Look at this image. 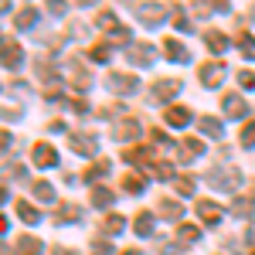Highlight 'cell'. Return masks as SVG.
<instances>
[{"label": "cell", "instance_id": "ab89813d", "mask_svg": "<svg viewBox=\"0 0 255 255\" xmlns=\"http://www.w3.org/2000/svg\"><path fill=\"white\" fill-rule=\"evenodd\" d=\"M123 255H139V252H136V249H129V252H123Z\"/></svg>", "mask_w": 255, "mask_h": 255}, {"label": "cell", "instance_id": "6da1fadb", "mask_svg": "<svg viewBox=\"0 0 255 255\" xmlns=\"http://www.w3.org/2000/svg\"><path fill=\"white\" fill-rule=\"evenodd\" d=\"M238 180H242V174L232 170V167H221V170H211V174H208V184H211L215 191H235Z\"/></svg>", "mask_w": 255, "mask_h": 255}, {"label": "cell", "instance_id": "d590c367", "mask_svg": "<svg viewBox=\"0 0 255 255\" xmlns=\"http://www.w3.org/2000/svg\"><path fill=\"white\" fill-rule=\"evenodd\" d=\"M153 177H160V180H170V177H174L170 163H153Z\"/></svg>", "mask_w": 255, "mask_h": 255}, {"label": "cell", "instance_id": "ffe728a7", "mask_svg": "<svg viewBox=\"0 0 255 255\" xmlns=\"http://www.w3.org/2000/svg\"><path fill=\"white\" fill-rule=\"evenodd\" d=\"M41 252V242L31 235H20L17 238V255H38Z\"/></svg>", "mask_w": 255, "mask_h": 255}, {"label": "cell", "instance_id": "f546056e", "mask_svg": "<svg viewBox=\"0 0 255 255\" xmlns=\"http://www.w3.org/2000/svg\"><path fill=\"white\" fill-rule=\"evenodd\" d=\"M123 225H126V221H123L119 215H109L106 221H102V232H106V235H119V232H123Z\"/></svg>", "mask_w": 255, "mask_h": 255}, {"label": "cell", "instance_id": "d4e9b609", "mask_svg": "<svg viewBox=\"0 0 255 255\" xmlns=\"http://www.w3.org/2000/svg\"><path fill=\"white\" fill-rule=\"evenodd\" d=\"M201 153H204V143H201V139H184V150H180L184 160H194V157H201Z\"/></svg>", "mask_w": 255, "mask_h": 255}, {"label": "cell", "instance_id": "7a4b0ae2", "mask_svg": "<svg viewBox=\"0 0 255 255\" xmlns=\"http://www.w3.org/2000/svg\"><path fill=\"white\" fill-rule=\"evenodd\" d=\"M225 61H208V65H201V82L208 85V89H218L221 79H225Z\"/></svg>", "mask_w": 255, "mask_h": 255}, {"label": "cell", "instance_id": "7c38bea8", "mask_svg": "<svg viewBox=\"0 0 255 255\" xmlns=\"http://www.w3.org/2000/svg\"><path fill=\"white\" fill-rule=\"evenodd\" d=\"M167 123L177 126V129H184V126L191 123V109H184V106H170V109H167Z\"/></svg>", "mask_w": 255, "mask_h": 255}, {"label": "cell", "instance_id": "7402d4cb", "mask_svg": "<svg viewBox=\"0 0 255 255\" xmlns=\"http://www.w3.org/2000/svg\"><path fill=\"white\" fill-rule=\"evenodd\" d=\"M197 238H201V228H197V225H180V228H177V242H184V245H191Z\"/></svg>", "mask_w": 255, "mask_h": 255}, {"label": "cell", "instance_id": "484cf974", "mask_svg": "<svg viewBox=\"0 0 255 255\" xmlns=\"http://www.w3.org/2000/svg\"><path fill=\"white\" fill-rule=\"evenodd\" d=\"M201 133H208L211 139H221V133H225V129H221V123H218V119L204 116V119H201Z\"/></svg>", "mask_w": 255, "mask_h": 255}, {"label": "cell", "instance_id": "8992f818", "mask_svg": "<svg viewBox=\"0 0 255 255\" xmlns=\"http://www.w3.org/2000/svg\"><path fill=\"white\" fill-rule=\"evenodd\" d=\"M20 61H24V51L10 38H3V68H20Z\"/></svg>", "mask_w": 255, "mask_h": 255}, {"label": "cell", "instance_id": "74e56055", "mask_svg": "<svg viewBox=\"0 0 255 255\" xmlns=\"http://www.w3.org/2000/svg\"><path fill=\"white\" fill-rule=\"evenodd\" d=\"M238 82L242 89H255V72H238Z\"/></svg>", "mask_w": 255, "mask_h": 255}, {"label": "cell", "instance_id": "ba28073f", "mask_svg": "<svg viewBox=\"0 0 255 255\" xmlns=\"http://www.w3.org/2000/svg\"><path fill=\"white\" fill-rule=\"evenodd\" d=\"M180 92V82H170V79H163V82H157V89L150 92V99L153 102H167L170 96H177Z\"/></svg>", "mask_w": 255, "mask_h": 255}, {"label": "cell", "instance_id": "8d00e7d4", "mask_svg": "<svg viewBox=\"0 0 255 255\" xmlns=\"http://www.w3.org/2000/svg\"><path fill=\"white\" fill-rule=\"evenodd\" d=\"M92 61H109V44H99V48H92Z\"/></svg>", "mask_w": 255, "mask_h": 255}, {"label": "cell", "instance_id": "4dcf8cb0", "mask_svg": "<svg viewBox=\"0 0 255 255\" xmlns=\"http://www.w3.org/2000/svg\"><path fill=\"white\" fill-rule=\"evenodd\" d=\"M123 187H126L129 194H143V177L139 174H126L123 177Z\"/></svg>", "mask_w": 255, "mask_h": 255}, {"label": "cell", "instance_id": "5bb4252c", "mask_svg": "<svg viewBox=\"0 0 255 255\" xmlns=\"http://www.w3.org/2000/svg\"><path fill=\"white\" fill-rule=\"evenodd\" d=\"M96 27L109 31V34H119V31H123V24L116 20V14H113V10H102V14L96 17Z\"/></svg>", "mask_w": 255, "mask_h": 255}, {"label": "cell", "instance_id": "836d02e7", "mask_svg": "<svg viewBox=\"0 0 255 255\" xmlns=\"http://www.w3.org/2000/svg\"><path fill=\"white\" fill-rule=\"evenodd\" d=\"M174 187L180 191V194H194V177H177Z\"/></svg>", "mask_w": 255, "mask_h": 255}, {"label": "cell", "instance_id": "e575fe53", "mask_svg": "<svg viewBox=\"0 0 255 255\" xmlns=\"http://www.w3.org/2000/svg\"><path fill=\"white\" fill-rule=\"evenodd\" d=\"M242 146H255V119L242 129Z\"/></svg>", "mask_w": 255, "mask_h": 255}, {"label": "cell", "instance_id": "603a6c76", "mask_svg": "<svg viewBox=\"0 0 255 255\" xmlns=\"http://www.w3.org/2000/svg\"><path fill=\"white\" fill-rule=\"evenodd\" d=\"M113 201H116V194H113L109 187H96V191H92V204H96V208H109Z\"/></svg>", "mask_w": 255, "mask_h": 255}, {"label": "cell", "instance_id": "4fadbf2b", "mask_svg": "<svg viewBox=\"0 0 255 255\" xmlns=\"http://www.w3.org/2000/svg\"><path fill=\"white\" fill-rule=\"evenodd\" d=\"M163 51L170 55V61H191L187 48H184V44H180L177 38H167V41H163Z\"/></svg>", "mask_w": 255, "mask_h": 255}, {"label": "cell", "instance_id": "30bf717a", "mask_svg": "<svg viewBox=\"0 0 255 255\" xmlns=\"http://www.w3.org/2000/svg\"><path fill=\"white\" fill-rule=\"evenodd\" d=\"M34 163H38V167H55V163H58V153H55L48 143H38V146H34Z\"/></svg>", "mask_w": 255, "mask_h": 255}, {"label": "cell", "instance_id": "9a60e30c", "mask_svg": "<svg viewBox=\"0 0 255 255\" xmlns=\"http://www.w3.org/2000/svg\"><path fill=\"white\" fill-rule=\"evenodd\" d=\"M136 14H139V20H146V24H160V20L167 17V7H136Z\"/></svg>", "mask_w": 255, "mask_h": 255}, {"label": "cell", "instance_id": "d6a6232c", "mask_svg": "<svg viewBox=\"0 0 255 255\" xmlns=\"http://www.w3.org/2000/svg\"><path fill=\"white\" fill-rule=\"evenodd\" d=\"M123 157L129 160V163H139V160H150V146H133V150H126Z\"/></svg>", "mask_w": 255, "mask_h": 255}, {"label": "cell", "instance_id": "3957f363", "mask_svg": "<svg viewBox=\"0 0 255 255\" xmlns=\"http://www.w3.org/2000/svg\"><path fill=\"white\" fill-rule=\"evenodd\" d=\"M68 146H72L75 153H82V157H92V153L99 150V139L85 136V133H72V136H68Z\"/></svg>", "mask_w": 255, "mask_h": 255}, {"label": "cell", "instance_id": "d6986e66", "mask_svg": "<svg viewBox=\"0 0 255 255\" xmlns=\"http://www.w3.org/2000/svg\"><path fill=\"white\" fill-rule=\"evenodd\" d=\"M14 208H17V215H20V221H24V225H38V221H41V211H34L27 201H17Z\"/></svg>", "mask_w": 255, "mask_h": 255}, {"label": "cell", "instance_id": "f35d334b", "mask_svg": "<svg viewBox=\"0 0 255 255\" xmlns=\"http://www.w3.org/2000/svg\"><path fill=\"white\" fill-rule=\"evenodd\" d=\"M92 255H113V245L109 242H92Z\"/></svg>", "mask_w": 255, "mask_h": 255}, {"label": "cell", "instance_id": "b9f144b4", "mask_svg": "<svg viewBox=\"0 0 255 255\" xmlns=\"http://www.w3.org/2000/svg\"><path fill=\"white\" fill-rule=\"evenodd\" d=\"M252 17H255V7H252Z\"/></svg>", "mask_w": 255, "mask_h": 255}, {"label": "cell", "instance_id": "cb8c5ba5", "mask_svg": "<svg viewBox=\"0 0 255 255\" xmlns=\"http://www.w3.org/2000/svg\"><path fill=\"white\" fill-rule=\"evenodd\" d=\"M150 232H153V215H150V211H139L136 215V235L146 238Z\"/></svg>", "mask_w": 255, "mask_h": 255}, {"label": "cell", "instance_id": "9c48e42d", "mask_svg": "<svg viewBox=\"0 0 255 255\" xmlns=\"http://www.w3.org/2000/svg\"><path fill=\"white\" fill-rule=\"evenodd\" d=\"M197 215L204 218V221H208V225H218V221H221V218H225V211H221V208H218L215 201H197Z\"/></svg>", "mask_w": 255, "mask_h": 255}, {"label": "cell", "instance_id": "e0dca14e", "mask_svg": "<svg viewBox=\"0 0 255 255\" xmlns=\"http://www.w3.org/2000/svg\"><path fill=\"white\" fill-rule=\"evenodd\" d=\"M204 41H208V48H211L215 55H221V51L228 48V34H221V31H204Z\"/></svg>", "mask_w": 255, "mask_h": 255}, {"label": "cell", "instance_id": "60d3db41", "mask_svg": "<svg viewBox=\"0 0 255 255\" xmlns=\"http://www.w3.org/2000/svg\"><path fill=\"white\" fill-rule=\"evenodd\" d=\"M61 255H75V252H61Z\"/></svg>", "mask_w": 255, "mask_h": 255}, {"label": "cell", "instance_id": "44dd1931", "mask_svg": "<svg viewBox=\"0 0 255 255\" xmlns=\"http://www.w3.org/2000/svg\"><path fill=\"white\" fill-rule=\"evenodd\" d=\"M160 215L170 218V221H177V218L184 215V208H180L177 201H170V197H163V201H160Z\"/></svg>", "mask_w": 255, "mask_h": 255}, {"label": "cell", "instance_id": "7bdbcfd3", "mask_svg": "<svg viewBox=\"0 0 255 255\" xmlns=\"http://www.w3.org/2000/svg\"><path fill=\"white\" fill-rule=\"evenodd\" d=\"M252 255H255V245H252Z\"/></svg>", "mask_w": 255, "mask_h": 255}, {"label": "cell", "instance_id": "277c9868", "mask_svg": "<svg viewBox=\"0 0 255 255\" xmlns=\"http://www.w3.org/2000/svg\"><path fill=\"white\" fill-rule=\"evenodd\" d=\"M126 58L133 65H153V44H129Z\"/></svg>", "mask_w": 255, "mask_h": 255}, {"label": "cell", "instance_id": "8fae6325", "mask_svg": "<svg viewBox=\"0 0 255 255\" xmlns=\"http://www.w3.org/2000/svg\"><path fill=\"white\" fill-rule=\"evenodd\" d=\"M221 109H225L228 116H235V119L249 113V109H245V99H242V96H225V99H221Z\"/></svg>", "mask_w": 255, "mask_h": 255}, {"label": "cell", "instance_id": "5b68a950", "mask_svg": "<svg viewBox=\"0 0 255 255\" xmlns=\"http://www.w3.org/2000/svg\"><path fill=\"white\" fill-rule=\"evenodd\" d=\"M136 85H139V82L133 79V75H119V72H113V75H109V89H113V92L129 96V92H136Z\"/></svg>", "mask_w": 255, "mask_h": 255}, {"label": "cell", "instance_id": "1f68e13d", "mask_svg": "<svg viewBox=\"0 0 255 255\" xmlns=\"http://www.w3.org/2000/svg\"><path fill=\"white\" fill-rule=\"evenodd\" d=\"M238 44H242L245 58H252V61H255V38L249 34V31H242V34H238Z\"/></svg>", "mask_w": 255, "mask_h": 255}, {"label": "cell", "instance_id": "ac0fdd59", "mask_svg": "<svg viewBox=\"0 0 255 255\" xmlns=\"http://www.w3.org/2000/svg\"><path fill=\"white\" fill-rule=\"evenodd\" d=\"M252 211H255V194H249V197H235V201H232V215L245 218V215H252Z\"/></svg>", "mask_w": 255, "mask_h": 255}, {"label": "cell", "instance_id": "52a82bcc", "mask_svg": "<svg viewBox=\"0 0 255 255\" xmlns=\"http://www.w3.org/2000/svg\"><path fill=\"white\" fill-rule=\"evenodd\" d=\"M38 17H41L38 7H24V10L14 14V27H17V31H27V27H34V24H38Z\"/></svg>", "mask_w": 255, "mask_h": 255}, {"label": "cell", "instance_id": "2e32d148", "mask_svg": "<svg viewBox=\"0 0 255 255\" xmlns=\"http://www.w3.org/2000/svg\"><path fill=\"white\" fill-rule=\"evenodd\" d=\"M116 136H119V143H123V139H136L139 136V123L136 119H123V123L116 126Z\"/></svg>", "mask_w": 255, "mask_h": 255}, {"label": "cell", "instance_id": "4316f807", "mask_svg": "<svg viewBox=\"0 0 255 255\" xmlns=\"http://www.w3.org/2000/svg\"><path fill=\"white\" fill-rule=\"evenodd\" d=\"M34 197L44 201V204H51V201H55V187H51L48 180H38V184H34Z\"/></svg>", "mask_w": 255, "mask_h": 255}, {"label": "cell", "instance_id": "f1b7e54d", "mask_svg": "<svg viewBox=\"0 0 255 255\" xmlns=\"http://www.w3.org/2000/svg\"><path fill=\"white\" fill-rule=\"evenodd\" d=\"M55 218H58L61 225H65V221H79V208H75V204H58Z\"/></svg>", "mask_w": 255, "mask_h": 255}, {"label": "cell", "instance_id": "83f0119b", "mask_svg": "<svg viewBox=\"0 0 255 255\" xmlns=\"http://www.w3.org/2000/svg\"><path fill=\"white\" fill-rule=\"evenodd\" d=\"M109 174V160H99L96 167H89V170H85V180H89V184H96L99 177H106Z\"/></svg>", "mask_w": 255, "mask_h": 255}]
</instances>
